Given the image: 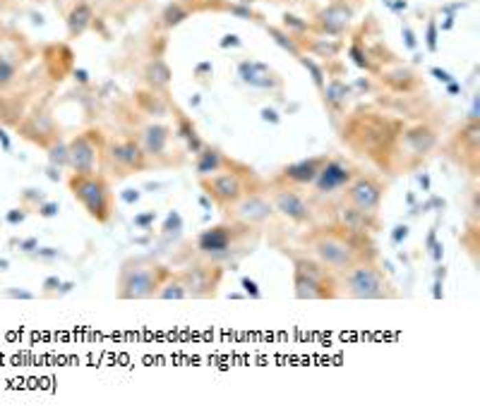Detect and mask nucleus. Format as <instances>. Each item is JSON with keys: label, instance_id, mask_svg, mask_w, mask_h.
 Listing matches in <instances>:
<instances>
[{"label": "nucleus", "instance_id": "obj_1", "mask_svg": "<svg viewBox=\"0 0 480 419\" xmlns=\"http://www.w3.org/2000/svg\"><path fill=\"white\" fill-rule=\"evenodd\" d=\"M308 247L312 252L315 261L324 266L332 274H343L353 264L363 261L361 250H356V242H353V232L343 235L336 230H315L308 237Z\"/></svg>", "mask_w": 480, "mask_h": 419}, {"label": "nucleus", "instance_id": "obj_2", "mask_svg": "<svg viewBox=\"0 0 480 419\" xmlns=\"http://www.w3.org/2000/svg\"><path fill=\"white\" fill-rule=\"evenodd\" d=\"M168 271L147 256H135L120 266L118 297L120 300H149L157 295L161 283L168 278Z\"/></svg>", "mask_w": 480, "mask_h": 419}, {"label": "nucleus", "instance_id": "obj_3", "mask_svg": "<svg viewBox=\"0 0 480 419\" xmlns=\"http://www.w3.org/2000/svg\"><path fill=\"white\" fill-rule=\"evenodd\" d=\"M72 197L82 204L87 216L94 218L96 223H108L113 216V197L111 187L101 175L96 173H72L67 180Z\"/></svg>", "mask_w": 480, "mask_h": 419}, {"label": "nucleus", "instance_id": "obj_4", "mask_svg": "<svg viewBox=\"0 0 480 419\" xmlns=\"http://www.w3.org/2000/svg\"><path fill=\"white\" fill-rule=\"evenodd\" d=\"M341 276H343L341 283L343 295L353 297V300H387V297H394L391 285L382 276V271L367 259L353 264Z\"/></svg>", "mask_w": 480, "mask_h": 419}, {"label": "nucleus", "instance_id": "obj_5", "mask_svg": "<svg viewBox=\"0 0 480 419\" xmlns=\"http://www.w3.org/2000/svg\"><path fill=\"white\" fill-rule=\"evenodd\" d=\"M233 245H236V230L229 223L209 228V230L200 232V237H197V252L212 261L229 259L233 254Z\"/></svg>", "mask_w": 480, "mask_h": 419}, {"label": "nucleus", "instance_id": "obj_6", "mask_svg": "<svg viewBox=\"0 0 480 419\" xmlns=\"http://www.w3.org/2000/svg\"><path fill=\"white\" fill-rule=\"evenodd\" d=\"M200 182H202V187L207 189V194L224 208L233 206L242 194H245V182H242V178L238 173H231V170L229 173L221 170V173L209 175V178H202Z\"/></svg>", "mask_w": 480, "mask_h": 419}, {"label": "nucleus", "instance_id": "obj_7", "mask_svg": "<svg viewBox=\"0 0 480 419\" xmlns=\"http://www.w3.org/2000/svg\"><path fill=\"white\" fill-rule=\"evenodd\" d=\"M382 199H385V187H382L375 178L361 175V178H353L351 182L346 184V202L365 213H372V216H375L377 208L382 206Z\"/></svg>", "mask_w": 480, "mask_h": 419}, {"label": "nucleus", "instance_id": "obj_8", "mask_svg": "<svg viewBox=\"0 0 480 419\" xmlns=\"http://www.w3.org/2000/svg\"><path fill=\"white\" fill-rule=\"evenodd\" d=\"M271 206L276 213H281L284 218L293 223H308L312 218V206L305 199L303 192H298L295 187H279L271 192Z\"/></svg>", "mask_w": 480, "mask_h": 419}, {"label": "nucleus", "instance_id": "obj_9", "mask_svg": "<svg viewBox=\"0 0 480 419\" xmlns=\"http://www.w3.org/2000/svg\"><path fill=\"white\" fill-rule=\"evenodd\" d=\"M106 160L115 175H130L147 165V154L135 141H113L106 149Z\"/></svg>", "mask_w": 480, "mask_h": 419}, {"label": "nucleus", "instance_id": "obj_10", "mask_svg": "<svg viewBox=\"0 0 480 419\" xmlns=\"http://www.w3.org/2000/svg\"><path fill=\"white\" fill-rule=\"evenodd\" d=\"M231 208V216L236 221H240L242 226H262L274 216V206H271V199L264 194H242L238 202Z\"/></svg>", "mask_w": 480, "mask_h": 419}, {"label": "nucleus", "instance_id": "obj_11", "mask_svg": "<svg viewBox=\"0 0 480 419\" xmlns=\"http://www.w3.org/2000/svg\"><path fill=\"white\" fill-rule=\"evenodd\" d=\"M353 178H356V173H353V168L348 163H343V160H339V158H327L322 168H319L312 184L319 197H329V194H334L336 189L346 187Z\"/></svg>", "mask_w": 480, "mask_h": 419}, {"label": "nucleus", "instance_id": "obj_12", "mask_svg": "<svg viewBox=\"0 0 480 419\" xmlns=\"http://www.w3.org/2000/svg\"><path fill=\"white\" fill-rule=\"evenodd\" d=\"M185 283L187 297H209L216 295V285L221 280V271L216 266H195L178 274Z\"/></svg>", "mask_w": 480, "mask_h": 419}, {"label": "nucleus", "instance_id": "obj_13", "mask_svg": "<svg viewBox=\"0 0 480 419\" xmlns=\"http://www.w3.org/2000/svg\"><path fill=\"white\" fill-rule=\"evenodd\" d=\"M70 149V168L75 173H96L99 165V146L94 144V139L80 134L67 144Z\"/></svg>", "mask_w": 480, "mask_h": 419}, {"label": "nucleus", "instance_id": "obj_14", "mask_svg": "<svg viewBox=\"0 0 480 419\" xmlns=\"http://www.w3.org/2000/svg\"><path fill=\"white\" fill-rule=\"evenodd\" d=\"M336 221H339V226H341V230L353 232V235H365V232L375 230V216L361 211V208H356L348 202L339 206Z\"/></svg>", "mask_w": 480, "mask_h": 419}, {"label": "nucleus", "instance_id": "obj_15", "mask_svg": "<svg viewBox=\"0 0 480 419\" xmlns=\"http://www.w3.org/2000/svg\"><path fill=\"white\" fill-rule=\"evenodd\" d=\"M334 287H336L334 283L315 280L310 276L298 274V271L293 274V292L298 300H332V297H336Z\"/></svg>", "mask_w": 480, "mask_h": 419}, {"label": "nucleus", "instance_id": "obj_16", "mask_svg": "<svg viewBox=\"0 0 480 419\" xmlns=\"http://www.w3.org/2000/svg\"><path fill=\"white\" fill-rule=\"evenodd\" d=\"M238 75L242 77V82L250 86H257V89H274L279 86V77L269 70L266 65L262 62H255V60H245L238 65Z\"/></svg>", "mask_w": 480, "mask_h": 419}, {"label": "nucleus", "instance_id": "obj_17", "mask_svg": "<svg viewBox=\"0 0 480 419\" xmlns=\"http://www.w3.org/2000/svg\"><path fill=\"white\" fill-rule=\"evenodd\" d=\"M22 134L29 141H34V144L43 146V149H48V144H53V141L58 139L51 118H48V115H43V113L41 115H32V118L24 123Z\"/></svg>", "mask_w": 480, "mask_h": 419}, {"label": "nucleus", "instance_id": "obj_18", "mask_svg": "<svg viewBox=\"0 0 480 419\" xmlns=\"http://www.w3.org/2000/svg\"><path fill=\"white\" fill-rule=\"evenodd\" d=\"M327 158H308V160H298V163H290L284 168L281 173V180L290 184H312L315 178H317L319 168L324 165Z\"/></svg>", "mask_w": 480, "mask_h": 419}, {"label": "nucleus", "instance_id": "obj_19", "mask_svg": "<svg viewBox=\"0 0 480 419\" xmlns=\"http://www.w3.org/2000/svg\"><path fill=\"white\" fill-rule=\"evenodd\" d=\"M351 17H353L351 10L336 3V5H332V8L322 10V12L317 14V22H319V27H322L327 34H341L343 29L348 27Z\"/></svg>", "mask_w": 480, "mask_h": 419}, {"label": "nucleus", "instance_id": "obj_20", "mask_svg": "<svg viewBox=\"0 0 480 419\" xmlns=\"http://www.w3.org/2000/svg\"><path fill=\"white\" fill-rule=\"evenodd\" d=\"M229 165V160L224 158V154L216 149H209V146H202L200 154H197V165H195V173L197 178H209V175H216Z\"/></svg>", "mask_w": 480, "mask_h": 419}, {"label": "nucleus", "instance_id": "obj_21", "mask_svg": "<svg viewBox=\"0 0 480 419\" xmlns=\"http://www.w3.org/2000/svg\"><path fill=\"white\" fill-rule=\"evenodd\" d=\"M168 137H171L168 128H163V125H149L142 132V151L147 156H161L166 151Z\"/></svg>", "mask_w": 480, "mask_h": 419}, {"label": "nucleus", "instance_id": "obj_22", "mask_svg": "<svg viewBox=\"0 0 480 419\" xmlns=\"http://www.w3.org/2000/svg\"><path fill=\"white\" fill-rule=\"evenodd\" d=\"M91 17H94V14H91V8L84 0H80V3L67 12V32H70V36L75 38V36H80V34H84L91 24Z\"/></svg>", "mask_w": 480, "mask_h": 419}, {"label": "nucleus", "instance_id": "obj_23", "mask_svg": "<svg viewBox=\"0 0 480 419\" xmlns=\"http://www.w3.org/2000/svg\"><path fill=\"white\" fill-rule=\"evenodd\" d=\"M154 297H157V300H185L187 297L185 283H183L181 276H168Z\"/></svg>", "mask_w": 480, "mask_h": 419}, {"label": "nucleus", "instance_id": "obj_24", "mask_svg": "<svg viewBox=\"0 0 480 419\" xmlns=\"http://www.w3.org/2000/svg\"><path fill=\"white\" fill-rule=\"evenodd\" d=\"M348 96H351V89H348L341 80L329 82L327 89H324V101H327V106H329V108H334V110L341 108V106L348 101Z\"/></svg>", "mask_w": 480, "mask_h": 419}, {"label": "nucleus", "instance_id": "obj_25", "mask_svg": "<svg viewBox=\"0 0 480 419\" xmlns=\"http://www.w3.org/2000/svg\"><path fill=\"white\" fill-rule=\"evenodd\" d=\"M406 141H409V144L413 146L415 154H425V151L433 149L435 141H437V137H435L433 130H428V128H418V130H413V132L406 134Z\"/></svg>", "mask_w": 480, "mask_h": 419}, {"label": "nucleus", "instance_id": "obj_26", "mask_svg": "<svg viewBox=\"0 0 480 419\" xmlns=\"http://www.w3.org/2000/svg\"><path fill=\"white\" fill-rule=\"evenodd\" d=\"M48 163L56 168H70V149L62 139H56L53 144H48Z\"/></svg>", "mask_w": 480, "mask_h": 419}, {"label": "nucleus", "instance_id": "obj_27", "mask_svg": "<svg viewBox=\"0 0 480 419\" xmlns=\"http://www.w3.org/2000/svg\"><path fill=\"white\" fill-rule=\"evenodd\" d=\"M147 80H149V84H154V86H168V82H171V70H168V65L163 60H154L147 70Z\"/></svg>", "mask_w": 480, "mask_h": 419}, {"label": "nucleus", "instance_id": "obj_28", "mask_svg": "<svg viewBox=\"0 0 480 419\" xmlns=\"http://www.w3.org/2000/svg\"><path fill=\"white\" fill-rule=\"evenodd\" d=\"M14 80H17V62L5 53H0V89H8Z\"/></svg>", "mask_w": 480, "mask_h": 419}, {"label": "nucleus", "instance_id": "obj_29", "mask_svg": "<svg viewBox=\"0 0 480 419\" xmlns=\"http://www.w3.org/2000/svg\"><path fill=\"white\" fill-rule=\"evenodd\" d=\"M187 17V10L183 8L181 3H173V5H168L166 10H163V14H161V19H163V27H176V24H181L183 19Z\"/></svg>", "mask_w": 480, "mask_h": 419}, {"label": "nucleus", "instance_id": "obj_30", "mask_svg": "<svg viewBox=\"0 0 480 419\" xmlns=\"http://www.w3.org/2000/svg\"><path fill=\"white\" fill-rule=\"evenodd\" d=\"M181 134H183V137H185L187 146H190V149H192V154H200V149H202V146H205V144H202V139L197 137L195 128H192V125L187 123V120H181Z\"/></svg>", "mask_w": 480, "mask_h": 419}, {"label": "nucleus", "instance_id": "obj_31", "mask_svg": "<svg viewBox=\"0 0 480 419\" xmlns=\"http://www.w3.org/2000/svg\"><path fill=\"white\" fill-rule=\"evenodd\" d=\"M269 34L274 36V41L279 43V46H284L288 53H293V56H298L300 58V48H298V43L293 41L290 36H286L284 32H279V29H274V27H269Z\"/></svg>", "mask_w": 480, "mask_h": 419}, {"label": "nucleus", "instance_id": "obj_32", "mask_svg": "<svg viewBox=\"0 0 480 419\" xmlns=\"http://www.w3.org/2000/svg\"><path fill=\"white\" fill-rule=\"evenodd\" d=\"M46 199V194L41 192V189H34V187H29V189H24L22 192V206H27V208H36L38 204Z\"/></svg>", "mask_w": 480, "mask_h": 419}, {"label": "nucleus", "instance_id": "obj_33", "mask_svg": "<svg viewBox=\"0 0 480 419\" xmlns=\"http://www.w3.org/2000/svg\"><path fill=\"white\" fill-rule=\"evenodd\" d=\"M27 213H29V208H27V206L10 208V211L5 213V223H8V226H12V228L22 226V223L27 221Z\"/></svg>", "mask_w": 480, "mask_h": 419}, {"label": "nucleus", "instance_id": "obj_34", "mask_svg": "<svg viewBox=\"0 0 480 419\" xmlns=\"http://www.w3.org/2000/svg\"><path fill=\"white\" fill-rule=\"evenodd\" d=\"M58 211H60V204L53 202V199H43V202L36 206V213L41 218H56Z\"/></svg>", "mask_w": 480, "mask_h": 419}, {"label": "nucleus", "instance_id": "obj_35", "mask_svg": "<svg viewBox=\"0 0 480 419\" xmlns=\"http://www.w3.org/2000/svg\"><path fill=\"white\" fill-rule=\"evenodd\" d=\"M58 256H62L60 252L56 250V247H38L36 252L32 254V259H41V261H53L58 259Z\"/></svg>", "mask_w": 480, "mask_h": 419}, {"label": "nucleus", "instance_id": "obj_36", "mask_svg": "<svg viewBox=\"0 0 480 419\" xmlns=\"http://www.w3.org/2000/svg\"><path fill=\"white\" fill-rule=\"evenodd\" d=\"M300 60H303V65L308 67L310 72H312V80H315V84H317V86H324V75H322V70H319V67L315 65V62L310 60V58H303V56H300Z\"/></svg>", "mask_w": 480, "mask_h": 419}, {"label": "nucleus", "instance_id": "obj_37", "mask_svg": "<svg viewBox=\"0 0 480 419\" xmlns=\"http://www.w3.org/2000/svg\"><path fill=\"white\" fill-rule=\"evenodd\" d=\"M17 247H19V252H22V254L32 256L34 252L38 250V240H36V237H22V240L17 242Z\"/></svg>", "mask_w": 480, "mask_h": 419}, {"label": "nucleus", "instance_id": "obj_38", "mask_svg": "<svg viewBox=\"0 0 480 419\" xmlns=\"http://www.w3.org/2000/svg\"><path fill=\"white\" fill-rule=\"evenodd\" d=\"M5 295L8 297H12V300H34V292H29V290H22V287H10V290H5Z\"/></svg>", "mask_w": 480, "mask_h": 419}, {"label": "nucleus", "instance_id": "obj_39", "mask_svg": "<svg viewBox=\"0 0 480 419\" xmlns=\"http://www.w3.org/2000/svg\"><path fill=\"white\" fill-rule=\"evenodd\" d=\"M60 285H62V280L58 278V276H46V278H43V290L46 292H58Z\"/></svg>", "mask_w": 480, "mask_h": 419}, {"label": "nucleus", "instance_id": "obj_40", "mask_svg": "<svg viewBox=\"0 0 480 419\" xmlns=\"http://www.w3.org/2000/svg\"><path fill=\"white\" fill-rule=\"evenodd\" d=\"M240 285L245 287V292L250 297H255V300H260V287H257V283L255 280H250V278H242L240 280Z\"/></svg>", "mask_w": 480, "mask_h": 419}, {"label": "nucleus", "instance_id": "obj_41", "mask_svg": "<svg viewBox=\"0 0 480 419\" xmlns=\"http://www.w3.org/2000/svg\"><path fill=\"white\" fill-rule=\"evenodd\" d=\"M428 48L437 51V27H435V22L428 24Z\"/></svg>", "mask_w": 480, "mask_h": 419}, {"label": "nucleus", "instance_id": "obj_42", "mask_svg": "<svg viewBox=\"0 0 480 419\" xmlns=\"http://www.w3.org/2000/svg\"><path fill=\"white\" fill-rule=\"evenodd\" d=\"M409 237V228L406 226H396V230H394V235H391V240H394V245H399L401 240H406Z\"/></svg>", "mask_w": 480, "mask_h": 419}, {"label": "nucleus", "instance_id": "obj_43", "mask_svg": "<svg viewBox=\"0 0 480 419\" xmlns=\"http://www.w3.org/2000/svg\"><path fill=\"white\" fill-rule=\"evenodd\" d=\"M154 218H157V213H144V216L135 218V226H147V223H152Z\"/></svg>", "mask_w": 480, "mask_h": 419}, {"label": "nucleus", "instance_id": "obj_44", "mask_svg": "<svg viewBox=\"0 0 480 419\" xmlns=\"http://www.w3.org/2000/svg\"><path fill=\"white\" fill-rule=\"evenodd\" d=\"M0 144H3V151H8V154L12 151V141H10V137L5 134L3 128H0Z\"/></svg>", "mask_w": 480, "mask_h": 419}, {"label": "nucleus", "instance_id": "obj_45", "mask_svg": "<svg viewBox=\"0 0 480 419\" xmlns=\"http://www.w3.org/2000/svg\"><path fill=\"white\" fill-rule=\"evenodd\" d=\"M46 175H48V178L53 180V182H58V180H60V168H56V165H51V163H48V168H46Z\"/></svg>", "mask_w": 480, "mask_h": 419}, {"label": "nucleus", "instance_id": "obj_46", "mask_svg": "<svg viewBox=\"0 0 480 419\" xmlns=\"http://www.w3.org/2000/svg\"><path fill=\"white\" fill-rule=\"evenodd\" d=\"M435 75H437V77H439V80L449 82V75H447V72H442V70H435Z\"/></svg>", "mask_w": 480, "mask_h": 419}, {"label": "nucleus", "instance_id": "obj_47", "mask_svg": "<svg viewBox=\"0 0 480 419\" xmlns=\"http://www.w3.org/2000/svg\"><path fill=\"white\" fill-rule=\"evenodd\" d=\"M5 269H8V261H5V259H0V271H5Z\"/></svg>", "mask_w": 480, "mask_h": 419}]
</instances>
